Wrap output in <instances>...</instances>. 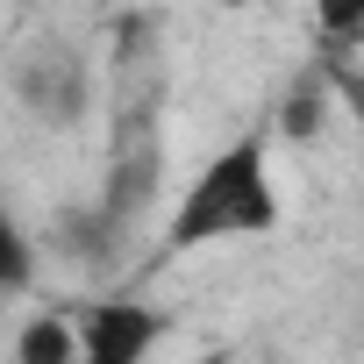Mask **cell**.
Segmentation results:
<instances>
[{
  "mask_svg": "<svg viewBox=\"0 0 364 364\" xmlns=\"http://www.w3.org/2000/svg\"><path fill=\"white\" fill-rule=\"evenodd\" d=\"M279 222L272 200V171L257 143H229L186 193H178L171 215V250H193V243H222V236H264Z\"/></svg>",
  "mask_w": 364,
  "mask_h": 364,
  "instance_id": "1",
  "label": "cell"
},
{
  "mask_svg": "<svg viewBox=\"0 0 364 364\" xmlns=\"http://www.w3.org/2000/svg\"><path fill=\"white\" fill-rule=\"evenodd\" d=\"M72 336H79V357H93V364H136L157 343V321L143 307H86Z\"/></svg>",
  "mask_w": 364,
  "mask_h": 364,
  "instance_id": "2",
  "label": "cell"
},
{
  "mask_svg": "<svg viewBox=\"0 0 364 364\" xmlns=\"http://www.w3.org/2000/svg\"><path fill=\"white\" fill-rule=\"evenodd\" d=\"M22 93L43 107V114H58V122H72L79 114V100H86V86H79V72L65 65V58H50V65H36L29 79H22Z\"/></svg>",
  "mask_w": 364,
  "mask_h": 364,
  "instance_id": "3",
  "label": "cell"
},
{
  "mask_svg": "<svg viewBox=\"0 0 364 364\" xmlns=\"http://www.w3.org/2000/svg\"><path fill=\"white\" fill-rule=\"evenodd\" d=\"M29 272H36V257H29L22 229L8 222V208H0V293H22V286H29Z\"/></svg>",
  "mask_w": 364,
  "mask_h": 364,
  "instance_id": "4",
  "label": "cell"
},
{
  "mask_svg": "<svg viewBox=\"0 0 364 364\" xmlns=\"http://www.w3.org/2000/svg\"><path fill=\"white\" fill-rule=\"evenodd\" d=\"M65 357H79V336L65 321H36L22 336V364H65Z\"/></svg>",
  "mask_w": 364,
  "mask_h": 364,
  "instance_id": "5",
  "label": "cell"
},
{
  "mask_svg": "<svg viewBox=\"0 0 364 364\" xmlns=\"http://www.w3.org/2000/svg\"><path fill=\"white\" fill-rule=\"evenodd\" d=\"M357 29H364V0H321V43L336 58L357 43Z\"/></svg>",
  "mask_w": 364,
  "mask_h": 364,
  "instance_id": "6",
  "label": "cell"
},
{
  "mask_svg": "<svg viewBox=\"0 0 364 364\" xmlns=\"http://www.w3.org/2000/svg\"><path fill=\"white\" fill-rule=\"evenodd\" d=\"M222 8H243V0H222Z\"/></svg>",
  "mask_w": 364,
  "mask_h": 364,
  "instance_id": "7",
  "label": "cell"
}]
</instances>
